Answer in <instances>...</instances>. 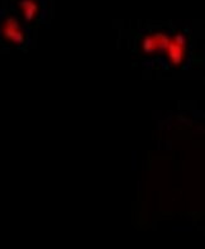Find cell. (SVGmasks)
I'll list each match as a JSON object with an SVG mask.
<instances>
[{"mask_svg": "<svg viewBox=\"0 0 205 249\" xmlns=\"http://www.w3.org/2000/svg\"><path fill=\"white\" fill-rule=\"evenodd\" d=\"M1 36L6 41L12 42L14 44H23L25 41V33L23 31L22 25L18 22V19L14 17H8L4 19L1 24Z\"/></svg>", "mask_w": 205, "mask_h": 249, "instance_id": "6da1fadb", "label": "cell"}, {"mask_svg": "<svg viewBox=\"0 0 205 249\" xmlns=\"http://www.w3.org/2000/svg\"><path fill=\"white\" fill-rule=\"evenodd\" d=\"M170 37L165 33H155L143 39L142 48L147 53H156V52H164L166 51Z\"/></svg>", "mask_w": 205, "mask_h": 249, "instance_id": "3957f363", "label": "cell"}, {"mask_svg": "<svg viewBox=\"0 0 205 249\" xmlns=\"http://www.w3.org/2000/svg\"><path fill=\"white\" fill-rule=\"evenodd\" d=\"M186 46L187 41L186 38L181 35H177L176 37L170 38L168 47H166V52H168V60L172 65L179 66L184 61L185 56H186Z\"/></svg>", "mask_w": 205, "mask_h": 249, "instance_id": "7a4b0ae2", "label": "cell"}, {"mask_svg": "<svg viewBox=\"0 0 205 249\" xmlns=\"http://www.w3.org/2000/svg\"><path fill=\"white\" fill-rule=\"evenodd\" d=\"M18 5L27 22H32L36 19L38 14V4L36 0H20Z\"/></svg>", "mask_w": 205, "mask_h": 249, "instance_id": "277c9868", "label": "cell"}]
</instances>
